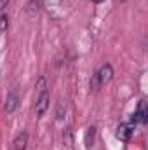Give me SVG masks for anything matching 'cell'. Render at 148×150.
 I'll return each instance as SVG.
<instances>
[{"mask_svg":"<svg viewBox=\"0 0 148 150\" xmlns=\"http://www.w3.org/2000/svg\"><path fill=\"white\" fill-rule=\"evenodd\" d=\"M9 2H11V0H0V11H4V9L9 5Z\"/></svg>","mask_w":148,"mask_h":150,"instance_id":"obj_12","label":"cell"},{"mask_svg":"<svg viewBox=\"0 0 148 150\" xmlns=\"http://www.w3.org/2000/svg\"><path fill=\"white\" fill-rule=\"evenodd\" d=\"M47 108H49V91L44 89V91L38 93L37 101H35V113H37V117H42Z\"/></svg>","mask_w":148,"mask_h":150,"instance_id":"obj_1","label":"cell"},{"mask_svg":"<svg viewBox=\"0 0 148 150\" xmlns=\"http://www.w3.org/2000/svg\"><path fill=\"white\" fill-rule=\"evenodd\" d=\"M132 131H134V122H122V124H118L115 136L120 142H129L132 136Z\"/></svg>","mask_w":148,"mask_h":150,"instance_id":"obj_2","label":"cell"},{"mask_svg":"<svg viewBox=\"0 0 148 150\" xmlns=\"http://www.w3.org/2000/svg\"><path fill=\"white\" fill-rule=\"evenodd\" d=\"M99 86H101V84H99V80H98V77L94 75V77H92V80H91V89H94V91H98V89H99Z\"/></svg>","mask_w":148,"mask_h":150,"instance_id":"obj_11","label":"cell"},{"mask_svg":"<svg viewBox=\"0 0 148 150\" xmlns=\"http://www.w3.org/2000/svg\"><path fill=\"white\" fill-rule=\"evenodd\" d=\"M92 2H94V4H101L103 0H92Z\"/></svg>","mask_w":148,"mask_h":150,"instance_id":"obj_14","label":"cell"},{"mask_svg":"<svg viewBox=\"0 0 148 150\" xmlns=\"http://www.w3.org/2000/svg\"><path fill=\"white\" fill-rule=\"evenodd\" d=\"M59 2H61V0H49V4H52V5H58Z\"/></svg>","mask_w":148,"mask_h":150,"instance_id":"obj_13","label":"cell"},{"mask_svg":"<svg viewBox=\"0 0 148 150\" xmlns=\"http://www.w3.org/2000/svg\"><path fill=\"white\" fill-rule=\"evenodd\" d=\"M115 2H125V0H115Z\"/></svg>","mask_w":148,"mask_h":150,"instance_id":"obj_15","label":"cell"},{"mask_svg":"<svg viewBox=\"0 0 148 150\" xmlns=\"http://www.w3.org/2000/svg\"><path fill=\"white\" fill-rule=\"evenodd\" d=\"M26 11H28L30 14H35V12L38 11V0H30V4H28Z\"/></svg>","mask_w":148,"mask_h":150,"instance_id":"obj_9","label":"cell"},{"mask_svg":"<svg viewBox=\"0 0 148 150\" xmlns=\"http://www.w3.org/2000/svg\"><path fill=\"white\" fill-rule=\"evenodd\" d=\"M94 136H96V126H89V129L85 133V145H87V149L94 143Z\"/></svg>","mask_w":148,"mask_h":150,"instance_id":"obj_7","label":"cell"},{"mask_svg":"<svg viewBox=\"0 0 148 150\" xmlns=\"http://www.w3.org/2000/svg\"><path fill=\"white\" fill-rule=\"evenodd\" d=\"M16 105H18V94H16V91H11L7 96V101H5V112L12 113L16 110Z\"/></svg>","mask_w":148,"mask_h":150,"instance_id":"obj_6","label":"cell"},{"mask_svg":"<svg viewBox=\"0 0 148 150\" xmlns=\"http://www.w3.org/2000/svg\"><path fill=\"white\" fill-rule=\"evenodd\" d=\"M12 145H14V150H26V145H28V133H26V131H21V133L14 138Z\"/></svg>","mask_w":148,"mask_h":150,"instance_id":"obj_5","label":"cell"},{"mask_svg":"<svg viewBox=\"0 0 148 150\" xmlns=\"http://www.w3.org/2000/svg\"><path fill=\"white\" fill-rule=\"evenodd\" d=\"M148 120V110H147V101L141 100L140 105H138V110L132 115V122H138V124H145Z\"/></svg>","mask_w":148,"mask_h":150,"instance_id":"obj_3","label":"cell"},{"mask_svg":"<svg viewBox=\"0 0 148 150\" xmlns=\"http://www.w3.org/2000/svg\"><path fill=\"white\" fill-rule=\"evenodd\" d=\"M65 112H66V103L65 101H59V105H58V119H63Z\"/></svg>","mask_w":148,"mask_h":150,"instance_id":"obj_10","label":"cell"},{"mask_svg":"<svg viewBox=\"0 0 148 150\" xmlns=\"http://www.w3.org/2000/svg\"><path fill=\"white\" fill-rule=\"evenodd\" d=\"M7 28H9V19L5 14H0V33H5Z\"/></svg>","mask_w":148,"mask_h":150,"instance_id":"obj_8","label":"cell"},{"mask_svg":"<svg viewBox=\"0 0 148 150\" xmlns=\"http://www.w3.org/2000/svg\"><path fill=\"white\" fill-rule=\"evenodd\" d=\"M96 77H98L99 84L110 82L111 79H113V68H111V65H103V67L99 68V72L96 74Z\"/></svg>","mask_w":148,"mask_h":150,"instance_id":"obj_4","label":"cell"}]
</instances>
